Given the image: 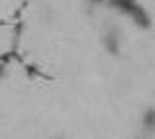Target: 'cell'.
Segmentation results:
<instances>
[{
  "label": "cell",
  "instance_id": "3957f363",
  "mask_svg": "<svg viewBox=\"0 0 155 139\" xmlns=\"http://www.w3.org/2000/svg\"><path fill=\"white\" fill-rule=\"evenodd\" d=\"M51 139H64V137H62V135H52Z\"/></svg>",
  "mask_w": 155,
  "mask_h": 139
},
{
  "label": "cell",
  "instance_id": "7a4b0ae2",
  "mask_svg": "<svg viewBox=\"0 0 155 139\" xmlns=\"http://www.w3.org/2000/svg\"><path fill=\"white\" fill-rule=\"evenodd\" d=\"M140 128L145 135H153L155 133V106H145L140 114Z\"/></svg>",
  "mask_w": 155,
  "mask_h": 139
},
{
  "label": "cell",
  "instance_id": "6da1fadb",
  "mask_svg": "<svg viewBox=\"0 0 155 139\" xmlns=\"http://www.w3.org/2000/svg\"><path fill=\"white\" fill-rule=\"evenodd\" d=\"M101 43H103V49L109 52V54L116 56L120 50H122V29H120L118 25H114V23H110V25L105 27L103 35H101Z\"/></svg>",
  "mask_w": 155,
  "mask_h": 139
}]
</instances>
